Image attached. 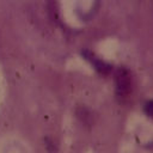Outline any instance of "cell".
<instances>
[{
    "label": "cell",
    "mask_w": 153,
    "mask_h": 153,
    "mask_svg": "<svg viewBox=\"0 0 153 153\" xmlns=\"http://www.w3.org/2000/svg\"><path fill=\"white\" fill-rule=\"evenodd\" d=\"M133 82H131V74L128 68L118 67L115 71V88L116 96L120 100H124L131 92Z\"/></svg>",
    "instance_id": "cell-1"
},
{
    "label": "cell",
    "mask_w": 153,
    "mask_h": 153,
    "mask_svg": "<svg viewBox=\"0 0 153 153\" xmlns=\"http://www.w3.org/2000/svg\"><path fill=\"white\" fill-rule=\"evenodd\" d=\"M82 54H84L85 59H87V60L93 65V67H94L100 74H109V73L111 72L112 67H111L109 63H106V62L102 61L100 59H98L97 56H94L92 53H90V51L86 50V51H84Z\"/></svg>",
    "instance_id": "cell-2"
},
{
    "label": "cell",
    "mask_w": 153,
    "mask_h": 153,
    "mask_svg": "<svg viewBox=\"0 0 153 153\" xmlns=\"http://www.w3.org/2000/svg\"><path fill=\"white\" fill-rule=\"evenodd\" d=\"M143 111H145V114H146L148 117H152V118H153V99H151V100H148V102L145 103V105H143Z\"/></svg>",
    "instance_id": "cell-4"
},
{
    "label": "cell",
    "mask_w": 153,
    "mask_h": 153,
    "mask_svg": "<svg viewBox=\"0 0 153 153\" xmlns=\"http://www.w3.org/2000/svg\"><path fill=\"white\" fill-rule=\"evenodd\" d=\"M76 115L82 121V123H85V124L92 123V114L90 112V110L87 108H79L76 110Z\"/></svg>",
    "instance_id": "cell-3"
}]
</instances>
